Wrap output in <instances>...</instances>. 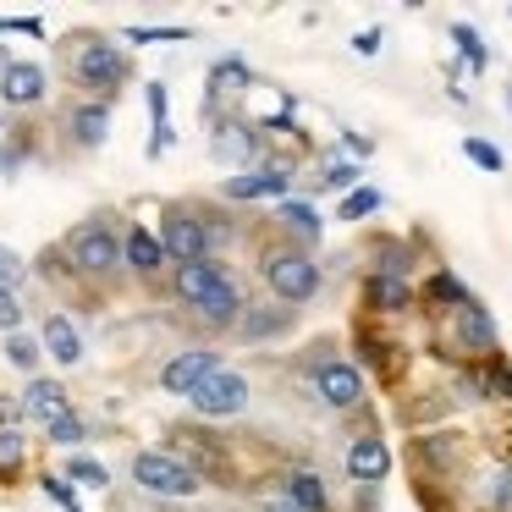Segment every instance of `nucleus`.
Here are the masks:
<instances>
[{
	"instance_id": "nucleus-1",
	"label": "nucleus",
	"mask_w": 512,
	"mask_h": 512,
	"mask_svg": "<svg viewBox=\"0 0 512 512\" xmlns=\"http://www.w3.org/2000/svg\"><path fill=\"white\" fill-rule=\"evenodd\" d=\"M265 287L276 292V303L298 309V303H314V298H320L325 270H320V259H314L309 248L281 243V248H270V254H265Z\"/></svg>"
},
{
	"instance_id": "nucleus-2",
	"label": "nucleus",
	"mask_w": 512,
	"mask_h": 512,
	"mask_svg": "<svg viewBox=\"0 0 512 512\" xmlns=\"http://www.w3.org/2000/svg\"><path fill=\"white\" fill-rule=\"evenodd\" d=\"M72 78H78V89H94V100L111 105V94L133 78V61L116 45H105V39H78V50H72Z\"/></svg>"
},
{
	"instance_id": "nucleus-3",
	"label": "nucleus",
	"mask_w": 512,
	"mask_h": 512,
	"mask_svg": "<svg viewBox=\"0 0 512 512\" xmlns=\"http://www.w3.org/2000/svg\"><path fill=\"white\" fill-rule=\"evenodd\" d=\"M446 331H452V347L468 358V364H485L490 353H501L496 314H490L479 298H468L463 309H452V314H446Z\"/></svg>"
},
{
	"instance_id": "nucleus-4",
	"label": "nucleus",
	"mask_w": 512,
	"mask_h": 512,
	"mask_svg": "<svg viewBox=\"0 0 512 512\" xmlns=\"http://www.w3.org/2000/svg\"><path fill=\"white\" fill-rule=\"evenodd\" d=\"M133 479L149 490V496H166V501H188V496H199V474H193L182 457H171V452H138L133 457Z\"/></svg>"
},
{
	"instance_id": "nucleus-5",
	"label": "nucleus",
	"mask_w": 512,
	"mask_h": 512,
	"mask_svg": "<svg viewBox=\"0 0 512 512\" xmlns=\"http://www.w3.org/2000/svg\"><path fill=\"white\" fill-rule=\"evenodd\" d=\"M160 248H166L171 265H193V259H210V232H204V215L193 204H171L160 215Z\"/></svg>"
},
{
	"instance_id": "nucleus-6",
	"label": "nucleus",
	"mask_w": 512,
	"mask_h": 512,
	"mask_svg": "<svg viewBox=\"0 0 512 512\" xmlns=\"http://www.w3.org/2000/svg\"><path fill=\"white\" fill-rule=\"evenodd\" d=\"M67 259L83 270V276H116L122 270V237L105 221H89L67 237Z\"/></svg>"
},
{
	"instance_id": "nucleus-7",
	"label": "nucleus",
	"mask_w": 512,
	"mask_h": 512,
	"mask_svg": "<svg viewBox=\"0 0 512 512\" xmlns=\"http://www.w3.org/2000/svg\"><path fill=\"white\" fill-rule=\"evenodd\" d=\"M314 391H320V402L331 413H353V408H364V369L353 358H325L314 369Z\"/></svg>"
},
{
	"instance_id": "nucleus-8",
	"label": "nucleus",
	"mask_w": 512,
	"mask_h": 512,
	"mask_svg": "<svg viewBox=\"0 0 512 512\" xmlns=\"http://www.w3.org/2000/svg\"><path fill=\"white\" fill-rule=\"evenodd\" d=\"M188 402H193V413H199V419H232V413L248 408V380L237 375V369H215V375L204 380Z\"/></svg>"
},
{
	"instance_id": "nucleus-9",
	"label": "nucleus",
	"mask_w": 512,
	"mask_h": 512,
	"mask_svg": "<svg viewBox=\"0 0 512 512\" xmlns=\"http://www.w3.org/2000/svg\"><path fill=\"white\" fill-rule=\"evenodd\" d=\"M215 369H226L215 347H188V353H177L166 369H160V386H166L171 397H193V391H199Z\"/></svg>"
},
{
	"instance_id": "nucleus-10",
	"label": "nucleus",
	"mask_w": 512,
	"mask_h": 512,
	"mask_svg": "<svg viewBox=\"0 0 512 512\" xmlns=\"http://www.w3.org/2000/svg\"><path fill=\"white\" fill-rule=\"evenodd\" d=\"M287 188H292V160H265V166L232 177L221 193L232 204H248V199H287Z\"/></svg>"
},
{
	"instance_id": "nucleus-11",
	"label": "nucleus",
	"mask_w": 512,
	"mask_h": 512,
	"mask_svg": "<svg viewBox=\"0 0 512 512\" xmlns=\"http://www.w3.org/2000/svg\"><path fill=\"white\" fill-rule=\"evenodd\" d=\"M210 155L226 160V166H248V171H254V160H259V127L243 122V116H221V122L210 127Z\"/></svg>"
},
{
	"instance_id": "nucleus-12",
	"label": "nucleus",
	"mask_w": 512,
	"mask_h": 512,
	"mask_svg": "<svg viewBox=\"0 0 512 512\" xmlns=\"http://www.w3.org/2000/svg\"><path fill=\"white\" fill-rule=\"evenodd\" d=\"M413 303H419L413 281H402V276H375V270L364 276V309L375 314V320H402V314H413Z\"/></svg>"
},
{
	"instance_id": "nucleus-13",
	"label": "nucleus",
	"mask_w": 512,
	"mask_h": 512,
	"mask_svg": "<svg viewBox=\"0 0 512 512\" xmlns=\"http://www.w3.org/2000/svg\"><path fill=\"white\" fill-rule=\"evenodd\" d=\"M347 474H353L358 485L391 479V446L380 441V435H353V441H347Z\"/></svg>"
},
{
	"instance_id": "nucleus-14",
	"label": "nucleus",
	"mask_w": 512,
	"mask_h": 512,
	"mask_svg": "<svg viewBox=\"0 0 512 512\" xmlns=\"http://www.w3.org/2000/svg\"><path fill=\"white\" fill-rule=\"evenodd\" d=\"M23 413L39 424V430H50L56 419H67V413H72L67 386H61V380H39L34 375V380H28V391H23Z\"/></svg>"
},
{
	"instance_id": "nucleus-15",
	"label": "nucleus",
	"mask_w": 512,
	"mask_h": 512,
	"mask_svg": "<svg viewBox=\"0 0 512 512\" xmlns=\"http://www.w3.org/2000/svg\"><path fill=\"white\" fill-rule=\"evenodd\" d=\"M199 320L210 325V331H237V320H243V292H237V281H232V276H221L210 292H204Z\"/></svg>"
},
{
	"instance_id": "nucleus-16",
	"label": "nucleus",
	"mask_w": 512,
	"mask_h": 512,
	"mask_svg": "<svg viewBox=\"0 0 512 512\" xmlns=\"http://www.w3.org/2000/svg\"><path fill=\"white\" fill-rule=\"evenodd\" d=\"M276 221H281V232L292 237V248H314L325 237V221H320V210H314L309 199H281Z\"/></svg>"
},
{
	"instance_id": "nucleus-17",
	"label": "nucleus",
	"mask_w": 512,
	"mask_h": 512,
	"mask_svg": "<svg viewBox=\"0 0 512 512\" xmlns=\"http://www.w3.org/2000/svg\"><path fill=\"white\" fill-rule=\"evenodd\" d=\"M45 67L39 61H12L6 67V78H0V100L6 105H39L45 100Z\"/></svg>"
},
{
	"instance_id": "nucleus-18",
	"label": "nucleus",
	"mask_w": 512,
	"mask_h": 512,
	"mask_svg": "<svg viewBox=\"0 0 512 512\" xmlns=\"http://www.w3.org/2000/svg\"><path fill=\"white\" fill-rule=\"evenodd\" d=\"M292 325H298V309H243V320H237V336L243 342H276V336H287Z\"/></svg>"
},
{
	"instance_id": "nucleus-19",
	"label": "nucleus",
	"mask_w": 512,
	"mask_h": 512,
	"mask_svg": "<svg viewBox=\"0 0 512 512\" xmlns=\"http://www.w3.org/2000/svg\"><path fill=\"white\" fill-rule=\"evenodd\" d=\"M221 276H226V270L215 265V259H193V265H177V276H171V292H177V298L188 303V309H199L204 292H210Z\"/></svg>"
},
{
	"instance_id": "nucleus-20",
	"label": "nucleus",
	"mask_w": 512,
	"mask_h": 512,
	"mask_svg": "<svg viewBox=\"0 0 512 512\" xmlns=\"http://www.w3.org/2000/svg\"><path fill=\"white\" fill-rule=\"evenodd\" d=\"M122 259L138 270V276H160V265H166V248H160V237L149 232V226H127Z\"/></svg>"
},
{
	"instance_id": "nucleus-21",
	"label": "nucleus",
	"mask_w": 512,
	"mask_h": 512,
	"mask_svg": "<svg viewBox=\"0 0 512 512\" xmlns=\"http://www.w3.org/2000/svg\"><path fill=\"white\" fill-rule=\"evenodd\" d=\"M105 133H111V105L105 100H78L72 105V138H78L83 149H100Z\"/></svg>"
},
{
	"instance_id": "nucleus-22",
	"label": "nucleus",
	"mask_w": 512,
	"mask_h": 512,
	"mask_svg": "<svg viewBox=\"0 0 512 512\" xmlns=\"http://www.w3.org/2000/svg\"><path fill=\"white\" fill-rule=\"evenodd\" d=\"M287 507H298V512H331V490H325V479L314 474V468H292V474H287Z\"/></svg>"
},
{
	"instance_id": "nucleus-23",
	"label": "nucleus",
	"mask_w": 512,
	"mask_h": 512,
	"mask_svg": "<svg viewBox=\"0 0 512 512\" xmlns=\"http://www.w3.org/2000/svg\"><path fill=\"white\" fill-rule=\"evenodd\" d=\"M254 89V72H248V61L226 56L210 67V116H215V100H237V94Z\"/></svg>"
},
{
	"instance_id": "nucleus-24",
	"label": "nucleus",
	"mask_w": 512,
	"mask_h": 512,
	"mask_svg": "<svg viewBox=\"0 0 512 512\" xmlns=\"http://www.w3.org/2000/svg\"><path fill=\"white\" fill-rule=\"evenodd\" d=\"M45 353L56 364H83V336L67 314H45Z\"/></svg>"
},
{
	"instance_id": "nucleus-25",
	"label": "nucleus",
	"mask_w": 512,
	"mask_h": 512,
	"mask_svg": "<svg viewBox=\"0 0 512 512\" xmlns=\"http://www.w3.org/2000/svg\"><path fill=\"white\" fill-rule=\"evenodd\" d=\"M474 298V292L463 287V281L452 276V270H435L430 281H424V292H419V303H430V309H441V314H452V309H463V303Z\"/></svg>"
},
{
	"instance_id": "nucleus-26",
	"label": "nucleus",
	"mask_w": 512,
	"mask_h": 512,
	"mask_svg": "<svg viewBox=\"0 0 512 512\" xmlns=\"http://www.w3.org/2000/svg\"><path fill=\"white\" fill-rule=\"evenodd\" d=\"M479 507L485 512H512V457H501V463L479 479Z\"/></svg>"
},
{
	"instance_id": "nucleus-27",
	"label": "nucleus",
	"mask_w": 512,
	"mask_h": 512,
	"mask_svg": "<svg viewBox=\"0 0 512 512\" xmlns=\"http://www.w3.org/2000/svg\"><path fill=\"white\" fill-rule=\"evenodd\" d=\"M144 100H149V160H160V155H166V144H171V122H166V83H149Z\"/></svg>"
},
{
	"instance_id": "nucleus-28",
	"label": "nucleus",
	"mask_w": 512,
	"mask_h": 512,
	"mask_svg": "<svg viewBox=\"0 0 512 512\" xmlns=\"http://www.w3.org/2000/svg\"><path fill=\"white\" fill-rule=\"evenodd\" d=\"M452 45H457V61H463L468 72H485L490 67V50H485V39H479L474 23H452Z\"/></svg>"
},
{
	"instance_id": "nucleus-29",
	"label": "nucleus",
	"mask_w": 512,
	"mask_h": 512,
	"mask_svg": "<svg viewBox=\"0 0 512 512\" xmlns=\"http://www.w3.org/2000/svg\"><path fill=\"white\" fill-rule=\"evenodd\" d=\"M320 188H331V193H342V199H347V193H353V188H364V166H358V160H325V166H320Z\"/></svg>"
},
{
	"instance_id": "nucleus-30",
	"label": "nucleus",
	"mask_w": 512,
	"mask_h": 512,
	"mask_svg": "<svg viewBox=\"0 0 512 512\" xmlns=\"http://www.w3.org/2000/svg\"><path fill=\"white\" fill-rule=\"evenodd\" d=\"M380 204H386V199H380V188H369V182H364V188H353L342 204H336V221H369V215H380Z\"/></svg>"
},
{
	"instance_id": "nucleus-31",
	"label": "nucleus",
	"mask_w": 512,
	"mask_h": 512,
	"mask_svg": "<svg viewBox=\"0 0 512 512\" xmlns=\"http://www.w3.org/2000/svg\"><path fill=\"white\" fill-rule=\"evenodd\" d=\"M61 479H67V485H83V490H105V485H111V474H105L94 457H83V452L67 457V474H61Z\"/></svg>"
},
{
	"instance_id": "nucleus-32",
	"label": "nucleus",
	"mask_w": 512,
	"mask_h": 512,
	"mask_svg": "<svg viewBox=\"0 0 512 512\" xmlns=\"http://www.w3.org/2000/svg\"><path fill=\"white\" fill-rule=\"evenodd\" d=\"M479 369H485V391H490V402H512V364H507V353H490Z\"/></svg>"
},
{
	"instance_id": "nucleus-33",
	"label": "nucleus",
	"mask_w": 512,
	"mask_h": 512,
	"mask_svg": "<svg viewBox=\"0 0 512 512\" xmlns=\"http://www.w3.org/2000/svg\"><path fill=\"white\" fill-rule=\"evenodd\" d=\"M463 155L474 160L479 171H490V177H501V171H507V155H501V149L490 144V138H479V133H468V138H463Z\"/></svg>"
},
{
	"instance_id": "nucleus-34",
	"label": "nucleus",
	"mask_w": 512,
	"mask_h": 512,
	"mask_svg": "<svg viewBox=\"0 0 512 512\" xmlns=\"http://www.w3.org/2000/svg\"><path fill=\"white\" fill-rule=\"evenodd\" d=\"M23 457H28V441L17 430H0V479H17L23 474Z\"/></svg>"
},
{
	"instance_id": "nucleus-35",
	"label": "nucleus",
	"mask_w": 512,
	"mask_h": 512,
	"mask_svg": "<svg viewBox=\"0 0 512 512\" xmlns=\"http://www.w3.org/2000/svg\"><path fill=\"white\" fill-rule=\"evenodd\" d=\"M6 358H12L17 369H28V375H34V369H39V342H34V336L17 331L12 342H6Z\"/></svg>"
},
{
	"instance_id": "nucleus-36",
	"label": "nucleus",
	"mask_w": 512,
	"mask_h": 512,
	"mask_svg": "<svg viewBox=\"0 0 512 512\" xmlns=\"http://www.w3.org/2000/svg\"><path fill=\"white\" fill-rule=\"evenodd\" d=\"M133 45H177V39H193V28H127Z\"/></svg>"
},
{
	"instance_id": "nucleus-37",
	"label": "nucleus",
	"mask_w": 512,
	"mask_h": 512,
	"mask_svg": "<svg viewBox=\"0 0 512 512\" xmlns=\"http://www.w3.org/2000/svg\"><path fill=\"white\" fill-rule=\"evenodd\" d=\"M45 435H50V446H67V452H72V446H78L89 430H83V419H78V413H67V419H56Z\"/></svg>"
},
{
	"instance_id": "nucleus-38",
	"label": "nucleus",
	"mask_w": 512,
	"mask_h": 512,
	"mask_svg": "<svg viewBox=\"0 0 512 512\" xmlns=\"http://www.w3.org/2000/svg\"><path fill=\"white\" fill-rule=\"evenodd\" d=\"M17 281H23V259H17L6 243H0V292H12Z\"/></svg>"
},
{
	"instance_id": "nucleus-39",
	"label": "nucleus",
	"mask_w": 512,
	"mask_h": 512,
	"mask_svg": "<svg viewBox=\"0 0 512 512\" xmlns=\"http://www.w3.org/2000/svg\"><path fill=\"white\" fill-rule=\"evenodd\" d=\"M17 325H23V303H17L12 292H0V331L17 336Z\"/></svg>"
},
{
	"instance_id": "nucleus-40",
	"label": "nucleus",
	"mask_w": 512,
	"mask_h": 512,
	"mask_svg": "<svg viewBox=\"0 0 512 512\" xmlns=\"http://www.w3.org/2000/svg\"><path fill=\"white\" fill-rule=\"evenodd\" d=\"M380 39H386L380 28H364V34H353V50L358 56H380Z\"/></svg>"
},
{
	"instance_id": "nucleus-41",
	"label": "nucleus",
	"mask_w": 512,
	"mask_h": 512,
	"mask_svg": "<svg viewBox=\"0 0 512 512\" xmlns=\"http://www.w3.org/2000/svg\"><path fill=\"white\" fill-rule=\"evenodd\" d=\"M39 485H45V490H50V496H56V501H61V507H67V512H72V485H67V479H61V474H45V479H39Z\"/></svg>"
},
{
	"instance_id": "nucleus-42",
	"label": "nucleus",
	"mask_w": 512,
	"mask_h": 512,
	"mask_svg": "<svg viewBox=\"0 0 512 512\" xmlns=\"http://www.w3.org/2000/svg\"><path fill=\"white\" fill-rule=\"evenodd\" d=\"M342 149H353L358 160H369V155H375V138H364V133H342Z\"/></svg>"
},
{
	"instance_id": "nucleus-43",
	"label": "nucleus",
	"mask_w": 512,
	"mask_h": 512,
	"mask_svg": "<svg viewBox=\"0 0 512 512\" xmlns=\"http://www.w3.org/2000/svg\"><path fill=\"white\" fill-rule=\"evenodd\" d=\"M265 512H298V507H287V501H276V507H265Z\"/></svg>"
},
{
	"instance_id": "nucleus-44",
	"label": "nucleus",
	"mask_w": 512,
	"mask_h": 512,
	"mask_svg": "<svg viewBox=\"0 0 512 512\" xmlns=\"http://www.w3.org/2000/svg\"><path fill=\"white\" fill-rule=\"evenodd\" d=\"M507 111H512V89H507Z\"/></svg>"
}]
</instances>
